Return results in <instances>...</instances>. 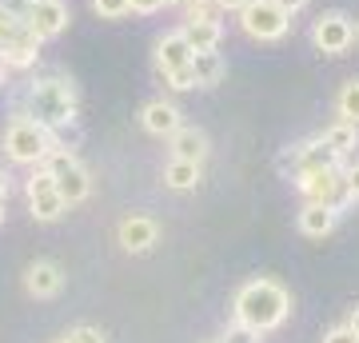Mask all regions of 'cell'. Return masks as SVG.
<instances>
[{"label": "cell", "mask_w": 359, "mask_h": 343, "mask_svg": "<svg viewBox=\"0 0 359 343\" xmlns=\"http://www.w3.org/2000/svg\"><path fill=\"white\" fill-rule=\"evenodd\" d=\"M311 44L323 52V56H344L351 44H355V20L339 8L332 13H320V20L311 25Z\"/></svg>", "instance_id": "52a82bcc"}, {"label": "cell", "mask_w": 359, "mask_h": 343, "mask_svg": "<svg viewBox=\"0 0 359 343\" xmlns=\"http://www.w3.org/2000/svg\"><path fill=\"white\" fill-rule=\"evenodd\" d=\"M40 164L52 172V184L65 196L68 208H72V203H84L92 196V176H88V168L72 156V148H48V156H44Z\"/></svg>", "instance_id": "277c9868"}, {"label": "cell", "mask_w": 359, "mask_h": 343, "mask_svg": "<svg viewBox=\"0 0 359 343\" xmlns=\"http://www.w3.org/2000/svg\"><path fill=\"white\" fill-rule=\"evenodd\" d=\"M28 203H32V216H36L40 224H56V220H60V216L68 212L65 196H60L56 188H48V191H40V196H32Z\"/></svg>", "instance_id": "ffe728a7"}, {"label": "cell", "mask_w": 359, "mask_h": 343, "mask_svg": "<svg viewBox=\"0 0 359 343\" xmlns=\"http://www.w3.org/2000/svg\"><path fill=\"white\" fill-rule=\"evenodd\" d=\"M184 8H188V20H216V4L212 0H184Z\"/></svg>", "instance_id": "484cf974"}, {"label": "cell", "mask_w": 359, "mask_h": 343, "mask_svg": "<svg viewBox=\"0 0 359 343\" xmlns=\"http://www.w3.org/2000/svg\"><path fill=\"white\" fill-rule=\"evenodd\" d=\"M240 28H244L252 40H283L287 36V28H292V16L283 13L276 0H244V8H240Z\"/></svg>", "instance_id": "5b68a950"}, {"label": "cell", "mask_w": 359, "mask_h": 343, "mask_svg": "<svg viewBox=\"0 0 359 343\" xmlns=\"http://www.w3.org/2000/svg\"><path fill=\"white\" fill-rule=\"evenodd\" d=\"M295 188L308 203H327L335 212H344L351 196H347V184H344V168L332 164V168H320V172H308V176L295 180Z\"/></svg>", "instance_id": "8992f818"}, {"label": "cell", "mask_w": 359, "mask_h": 343, "mask_svg": "<svg viewBox=\"0 0 359 343\" xmlns=\"http://www.w3.org/2000/svg\"><path fill=\"white\" fill-rule=\"evenodd\" d=\"M8 72H13V68H8V64H4V52H0V88H4V84H8Z\"/></svg>", "instance_id": "e575fe53"}, {"label": "cell", "mask_w": 359, "mask_h": 343, "mask_svg": "<svg viewBox=\"0 0 359 343\" xmlns=\"http://www.w3.org/2000/svg\"><path fill=\"white\" fill-rule=\"evenodd\" d=\"M164 184L172 191H188L200 184V164H192V160H168L164 164Z\"/></svg>", "instance_id": "d6986e66"}, {"label": "cell", "mask_w": 359, "mask_h": 343, "mask_svg": "<svg viewBox=\"0 0 359 343\" xmlns=\"http://www.w3.org/2000/svg\"><path fill=\"white\" fill-rule=\"evenodd\" d=\"M335 112H339V120L359 124V76L347 80L344 88H339V96H335Z\"/></svg>", "instance_id": "44dd1931"}, {"label": "cell", "mask_w": 359, "mask_h": 343, "mask_svg": "<svg viewBox=\"0 0 359 343\" xmlns=\"http://www.w3.org/2000/svg\"><path fill=\"white\" fill-rule=\"evenodd\" d=\"M192 76H196V88H216L219 80L228 76V60H224L216 48L192 52Z\"/></svg>", "instance_id": "2e32d148"}, {"label": "cell", "mask_w": 359, "mask_h": 343, "mask_svg": "<svg viewBox=\"0 0 359 343\" xmlns=\"http://www.w3.org/2000/svg\"><path fill=\"white\" fill-rule=\"evenodd\" d=\"M0 52H4V64H8V68H32V64L40 60V36L20 20V28L13 32V40L0 44Z\"/></svg>", "instance_id": "8fae6325"}, {"label": "cell", "mask_w": 359, "mask_h": 343, "mask_svg": "<svg viewBox=\"0 0 359 343\" xmlns=\"http://www.w3.org/2000/svg\"><path fill=\"white\" fill-rule=\"evenodd\" d=\"M65 343H108V339H104L100 328H88V323H84V328H72V331H68Z\"/></svg>", "instance_id": "4316f807"}, {"label": "cell", "mask_w": 359, "mask_h": 343, "mask_svg": "<svg viewBox=\"0 0 359 343\" xmlns=\"http://www.w3.org/2000/svg\"><path fill=\"white\" fill-rule=\"evenodd\" d=\"M316 140H320L323 148H332V152L344 160V156H351L359 148V124H351V120H335V124L323 128Z\"/></svg>", "instance_id": "9a60e30c"}, {"label": "cell", "mask_w": 359, "mask_h": 343, "mask_svg": "<svg viewBox=\"0 0 359 343\" xmlns=\"http://www.w3.org/2000/svg\"><path fill=\"white\" fill-rule=\"evenodd\" d=\"M60 288H65V271H60V264H52V260H36L25 271V292L32 300H52V295H60Z\"/></svg>", "instance_id": "30bf717a"}, {"label": "cell", "mask_w": 359, "mask_h": 343, "mask_svg": "<svg viewBox=\"0 0 359 343\" xmlns=\"http://www.w3.org/2000/svg\"><path fill=\"white\" fill-rule=\"evenodd\" d=\"M0 224H4V200H0Z\"/></svg>", "instance_id": "d590c367"}, {"label": "cell", "mask_w": 359, "mask_h": 343, "mask_svg": "<svg viewBox=\"0 0 359 343\" xmlns=\"http://www.w3.org/2000/svg\"><path fill=\"white\" fill-rule=\"evenodd\" d=\"M168 84V88L172 92H192L196 88V76H192V64H188V68H176V72H164V76H160Z\"/></svg>", "instance_id": "7402d4cb"}, {"label": "cell", "mask_w": 359, "mask_h": 343, "mask_svg": "<svg viewBox=\"0 0 359 343\" xmlns=\"http://www.w3.org/2000/svg\"><path fill=\"white\" fill-rule=\"evenodd\" d=\"M168 140H172V160H192V164H204L208 136L200 132V128H184V124H180Z\"/></svg>", "instance_id": "5bb4252c"}, {"label": "cell", "mask_w": 359, "mask_h": 343, "mask_svg": "<svg viewBox=\"0 0 359 343\" xmlns=\"http://www.w3.org/2000/svg\"><path fill=\"white\" fill-rule=\"evenodd\" d=\"M335 220H339V212L327 208V203H304V212H299V231L311 236V240H323V236L335 228Z\"/></svg>", "instance_id": "e0dca14e"}, {"label": "cell", "mask_w": 359, "mask_h": 343, "mask_svg": "<svg viewBox=\"0 0 359 343\" xmlns=\"http://www.w3.org/2000/svg\"><path fill=\"white\" fill-rule=\"evenodd\" d=\"M28 116L48 128L52 148H65L68 128L76 124V84L65 76H44L28 84Z\"/></svg>", "instance_id": "6da1fadb"}, {"label": "cell", "mask_w": 359, "mask_h": 343, "mask_svg": "<svg viewBox=\"0 0 359 343\" xmlns=\"http://www.w3.org/2000/svg\"><path fill=\"white\" fill-rule=\"evenodd\" d=\"M92 8L104 16V20H120V16H128V0H92Z\"/></svg>", "instance_id": "cb8c5ba5"}, {"label": "cell", "mask_w": 359, "mask_h": 343, "mask_svg": "<svg viewBox=\"0 0 359 343\" xmlns=\"http://www.w3.org/2000/svg\"><path fill=\"white\" fill-rule=\"evenodd\" d=\"M236 323H248L252 331H276L283 319L292 316V295L283 292L276 280H252L236 292Z\"/></svg>", "instance_id": "7a4b0ae2"}, {"label": "cell", "mask_w": 359, "mask_h": 343, "mask_svg": "<svg viewBox=\"0 0 359 343\" xmlns=\"http://www.w3.org/2000/svg\"><path fill=\"white\" fill-rule=\"evenodd\" d=\"M219 343H264V339H259V331H252L248 323H228V331H224Z\"/></svg>", "instance_id": "d4e9b609"}, {"label": "cell", "mask_w": 359, "mask_h": 343, "mask_svg": "<svg viewBox=\"0 0 359 343\" xmlns=\"http://www.w3.org/2000/svg\"><path fill=\"white\" fill-rule=\"evenodd\" d=\"M212 4H216L219 13H240L244 8V0H212Z\"/></svg>", "instance_id": "1f68e13d"}, {"label": "cell", "mask_w": 359, "mask_h": 343, "mask_svg": "<svg viewBox=\"0 0 359 343\" xmlns=\"http://www.w3.org/2000/svg\"><path fill=\"white\" fill-rule=\"evenodd\" d=\"M25 8H28V13L20 16V20H25V25L32 28L40 40L60 36V32L68 28V20H72L65 0H36V4H25Z\"/></svg>", "instance_id": "ba28073f"}, {"label": "cell", "mask_w": 359, "mask_h": 343, "mask_svg": "<svg viewBox=\"0 0 359 343\" xmlns=\"http://www.w3.org/2000/svg\"><path fill=\"white\" fill-rule=\"evenodd\" d=\"M16 28H20V16H16L13 8H4V4H0V44H8Z\"/></svg>", "instance_id": "83f0119b"}, {"label": "cell", "mask_w": 359, "mask_h": 343, "mask_svg": "<svg viewBox=\"0 0 359 343\" xmlns=\"http://www.w3.org/2000/svg\"><path fill=\"white\" fill-rule=\"evenodd\" d=\"M276 4H280V8H283L287 16H295L299 8H304V4H308V0H276Z\"/></svg>", "instance_id": "d6a6232c"}, {"label": "cell", "mask_w": 359, "mask_h": 343, "mask_svg": "<svg viewBox=\"0 0 359 343\" xmlns=\"http://www.w3.org/2000/svg\"><path fill=\"white\" fill-rule=\"evenodd\" d=\"M48 188H56V184H52V172L44 164H36V172H32V176H28V184H25L28 200H32V196H40V191H48Z\"/></svg>", "instance_id": "603a6c76"}, {"label": "cell", "mask_w": 359, "mask_h": 343, "mask_svg": "<svg viewBox=\"0 0 359 343\" xmlns=\"http://www.w3.org/2000/svg\"><path fill=\"white\" fill-rule=\"evenodd\" d=\"M116 236H120V248L128 255H144V252H152L156 240H160V224L152 216H124Z\"/></svg>", "instance_id": "9c48e42d"}, {"label": "cell", "mask_w": 359, "mask_h": 343, "mask_svg": "<svg viewBox=\"0 0 359 343\" xmlns=\"http://www.w3.org/2000/svg\"><path fill=\"white\" fill-rule=\"evenodd\" d=\"M180 32L192 44V52H212V48H219V40H224V25H219V20H188Z\"/></svg>", "instance_id": "ac0fdd59"}, {"label": "cell", "mask_w": 359, "mask_h": 343, "mask_svg": "<svg viewBox=\"0 0 359 343\" xmlns=\"http://www.w3.org/2000/svg\"><path fill=\"white\" fill-rule=\"evenodd\" d=\"M344 184H347V196H351V203L359 200V160H351V164L344 168Z\"/></svg>", "instance_id": "f1b7e54d"}, {"label": "cell", "mask_w": 359, "mask_h": 343, "mask_svg": "<svg viewBox=\"0 0 359 343\" xmlns=\"http://www.w3.org/2000/svg\"><path fill=\"white\" fill-rule=\"evenodd\" d=\"M323 343H359V339L351 335V328L344 323V328H332V331H327V335H323Z\"/></svg>", "instance_id": "4dcf8cb0"}, {"label": "cell", "mask_w": 359, "mask_h": 343, "mask_svg": "<svg viewBox=\"0 0 359 343\" xmlns=\"http://www.w3.org/2000/svg\"><path fill=\"white\" fill-rule=\"evenodd\" d=\"M140 124H144V132H152V136H172L180 128V108L172 100H148L140 108Z\"/></svg>", "instance_id": "4fadbf2b"}, {"label": "cell", "mask_w": 359, "mask_h": 343, "mask_svg": "<svg viewBox=\"0 0 359 343\" xmlns=\"http://www.w3.org/2000/svg\"><path fill=\"white\" fill-rule=\"evenodd\" d=\"M128 8L132 13H140V16H152V13L164 8V0H128Z\"/></svg>", "instance_id": "f546056e"}, {"label": "cell", "mask_w": 359, "mask_h": 343, "mask_svg": "<svg viewBox=\"0 0 359 343\" xmlns=\"http://www.w3.org/2000/svg\"><path fill=\"white\" fill-rule=\"evenodd\" d=\"M164 4H184V0H164Z\"/></svg>", "instance_id": "8d00e7d4"}, {"label": "cell", "mask_w": 359, "mask_h": 343, "mask_svg": "<svg viewBox=\"0 0 359 343\" xmlns=\"http://www.w3.org/2000/svg\"><path fill=\"white\" fill-rule=\"evenodd\" d=\"M52 148L48 128L36 124L32 116H13L8 128H4V156L13 164H40Z\"/></svg>", "instance_id": "3957f363"}, {"label": "cell", "mask_w": 359, "mask_h": 343, "mask_svg": "<svg viewBox=\"0 0 359 343\" xmlns=\"http://www.w3.org/2000/svg\"><path fill=\"white\" fill-rule=\"evenodd\" d=\"M192 64V44L184 40V32H168L160 36L156 44V72L164 76V72H176V68H188Z\"/></svg>", "instance_id": "7c38bea8"}, {"label": "cell", "mask_w": 359, "mask_h": 343, "mask_svg": "<svg viewBox=\"0 0 359 343\" xmlns=\"http://www.w3.org/2000/svg\"><path fill=\"white\" fill-rule=\"evenodd\" d=\"M347 328H351V335L359 339V307H351V316H347Z\"/></svg>", "instance_id": "836d02e7"}, {"label": "cell", "mask_w": 359, "mask_h": 343, "mask_svg": "<svg viewBox=\"0 0 359 343\" xmlns=\"http://www.w3.org/2000/svg\"><path fill=\"white\" fill-rule=\"evenodd\" d=\"M25 4H36V0H25Z\"/></svg>", "instance_id": "74e56055"}]
</instances>
